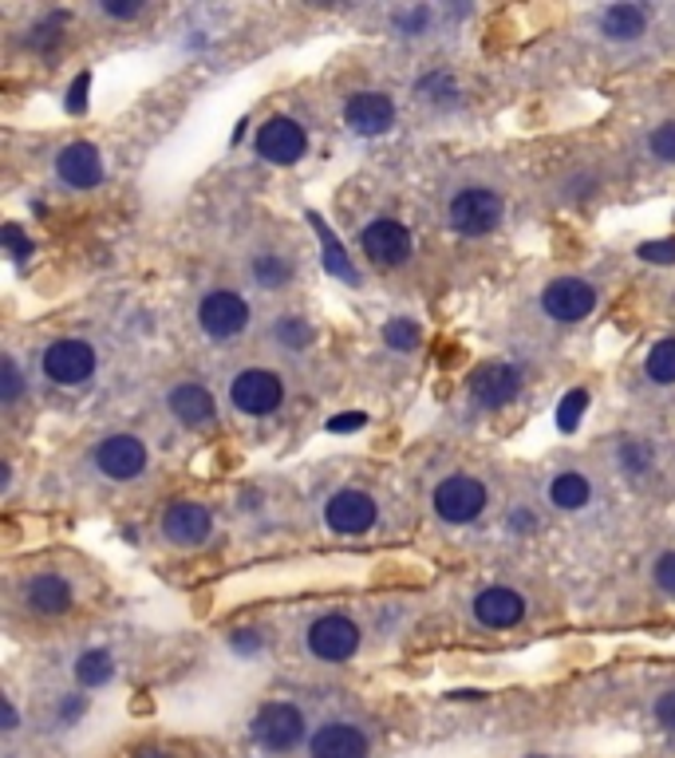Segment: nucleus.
<instances>
[{"label": "nucleus", "instance_id": "nucleus-1", "mask_svg": "<svg viewBox=\"0 0 675 758\" xmlns=\"http://www.w3.org/2000/svg\"><path fill=\"white\" fill-rule=\"evenodd\" d=\"M304 731H309V723H304L301 707L292 703H265L250 723V735L273 755H289L301 747Z\"/></svg>", "mask_w": 675, "mask_h": 758}, {"label": "nucleus", "instance_id": "nucleus-2", "mask_svg": "<svg viewBox=\"0 0 675 758\" xmlns=\"http://www.w3.org/2000/svg\"><path fill=\"white\" fill-rule=\"evenodd\" d=\"M502 214V194L498 190H486V187H470L462 194H455L450 202V226L462 233V238H482L490 229H498Z\"/></svg>", "mask_w": 675, "mask_h": 758}, {"label": "nucleus", "instance_id": "nucleus-3", "mask_svg": "<svg viewBox=\"0 0 675 758\" xmlns=\"http://www.w3.org/2000/svg\"><path fill=\"white\" fill-rule=\"evenodd\" d=\"M229 399H233V407H238L241 416H273L285 399V384L277 372L245 368V372L229 384Z\"/></svg>", "mask_w": 675, "mask_h": 758}, {"label": "nucleus", "instance_id": "nucleus-4", "mask_svg": "<svg viewBox=\"0 0 675 758\" xmlns=\"http://www.w3.org/2000/svg\"><path fill=\"white\" fill-rule=\"evenodd\" d=\"M486 509V486L470 474H450L435 486V514L450 526H467Z\"/></svg>", "mask_w": 675, "mask_h": 758}, {"label": "nucleus", "instance_id": "nucleus-5", "mask_svg": "<svg viewBox=\"0 0 675 758\" xmlns=\"http://www.w3.org/2000/svg\"><path fill=\"white\" fill-rule=\"evenodd\" d=\"M360 245H364L367 261L384 265V269L403 265V261H411V253H415L411 229H407L403 221H395V218H375L372 226L360 233Z\"/></svg>", "mask_w": 675, "mask_h": 758}, {"label": "nucleus", "instance_id": "nucleus-6", "mask_svg": "<svg viewBox=\"0 0 675 758\" xmlns=\"http://www.w3.org/2000/svg\"><path fill=\"white\" fill-rule=\"evenodd\" d=\"M44 375L60 387H80L95 375V348L87 340H56L44 352Z\"/></svg>", "mask_w": 675, "mask_h": 758}, {"label": "nucleus", "instance_id": "nucleus-7", "mask_svg": "<svg viewBox=\"0 0 675 758\" xmlns=\"http://www.w3.org/2000/svg\"><path fill=\"white\" fill-rule=\"evenodd\" d=\"M304 151H309V135H304V127L297 119H269V123L257 131V155L273 167H292V163H301Z\"/></svg>", "mask_w": 675, "mask_h": 758}, {"label": "nucleus", "instance_id": "nucleus-8", "mask_svg": "<svg viewBox=\"0 0 675 758\" xmlns=\"http://www.w3.org/2000/svg\"><path fill=\"white\" fill-rule=\"evenodd\" d=\"M355 648H360V628H355V621H348V616H340V613L321 616V621L309 628V652L316 655V660L340 664V660L355 655Z\"/></svg>", "mask_w": 675, "mask_h": 758}, {"label": "nucleus", "instance_id": "nucleus-9", "mask_svg": "<svg viewBox=\"0 0 675 758\" xmlns=\"http://www.w3.org/2000/svg\"><path fill=\"white\" fill-rule=\"evenodd\" d=\"M541 309L550 312L553 321L577 324L584 316H592V309H596V289L589 281H581V277H562V281L545 285Z\"/></svg>", "mask_w": 675, "mask_h": 758}, {"label": "nucleus", "instance_id": "nucleus-10", "mask_svg": "<svg viewBox=\"0 0 675 758\" xmlns=\"http://www.w3.org/2000/svg\"><path fill=\"white\" fill-rule=\"evenodd\" d=\"M197 324L202 333L214 340H229V336L245 333L250 324V304L241 301L238 292H209L206 301L197 304Z\"/></svg>", "mask_w": 675, "mask_h": 758}, {"label": "nucleus", "instance_id": "nucleus-11", "mask_svg": "<svg viewBox=\"0 0 675 758\" xmlns=\"http://www.w3.org/2000/svg\"><path fill=\"white\" fill-rule=\"evenodd\" d=\"M375 498L364 494V490H340L328 498L324 506V521H328V530L333 533H343V538H352V533H367L375 526Z\"/></svg>", "mask_w": 675, "mask_h": 758}, {"label": "nucleus", "instance_id": "nucleus-12", "mask_svg": "<svg viewBox=\"0 0 675 758\" xmlns=\"http://www.w3.org/2000/svg\"><path fill=\"white\" fill-rule=\"evenodd\" d=\"M95 467L104 470L107 478H114V482H131V478L143 474L146 447L135 435H111L99 443V450H95Z\"/></svg>", "mask_w": 675, "mask_h": 758}, {"label": "nucleus", "instance_id": "nucleus-13", "mask_svg": "<svg viewBox=\"0 0 675 758\" xmlns=\"http://www.w3.org/2000/svg\"><path fill=\"white\" fill-rule=\"evenodd\" d=\"M343 123L352 127L355 135H364V139L384 135L387 127L395 123L391 95H384V92H360V95H352V99L343 104Z\"/></svg>", "mask_w": 675, "mask_h": 758}, {"label": "nucleus", "instance_id": "nucleus-14", "mask_svg": "<svg viewBox=\"0 0 675 758\" xmlns=\"http://www.w3.org/2000/svg\"><path fill=\"white\" fill-rule=\"evenodd\" d=\"M372 743L355 723H324L316 727V735L309 738V758H367Z\"/></svg>", "mask_w": 675, "mask_h": 758}, {"label": "nucleus", "instance_id": "nucleus-15", "mask_svg": "<svg viewBox=\"0 0 675 758\" xmlns=\"http://www.w3.org/2000/svg\"><path fill=\"white\" fill-rule=\"evenodd\" d=\"M521 392V372L514 364H482L470 375V395L482 407H506Z\"/></svg>", "mask_w": 675, "mask_h": 758}, {"label": "nucleus", "instance_id": "nucleus-16", "mask_svg": "<svg viewBox=\"0 0 675 758\" xmlns=\"http://www.w3.org/2000/svg\"><path fill=\"white\" fill-rule=\"evenodd\" d=\"M56 175L75 190H92L104 182V155L92 143H72L56 155Z\"/></svg>", "mask_w": 675, "mask_h": 758}, {"label": "nucleus", "instance_id": "nucleus-17", "mask_svg": "<svg viewBox=\"0 0 675 758\" xmlns=\"http://www.w3.org/2000/svg\"><path fill=\"white\" fill-rule=\"evenodd\" d=\"M162 530L174 545H202V541L214 533V518H209L206 506L197 502H174L162 518Z\"/></svg>", "mask_w": 675, "mask_h": 758}, {"label": "nucleus", "instance_id": "nucleus-18", "mask_svg": "<svg viewBox=\"0 0 675 758\" xmlns=\"http://www.w3.org/2000/svg\"><path fill=\"white\" fill-rule=\"evenodd\" d=\"M474 616H479L486 628H514V624L526 616V597L506 585H494V589H482L474 597Z\"/></svg>", "mask_w": 675, "mask_h": 758}, {"label": "nucleus", "instance_id": "nucleus-19", "mask_svg": "<svg viewBox=\"0 0 675 758\" xmlns=\"http://www.w3.org/2000/svg\"><path fill=\"white\" fill-rule=\"evenodd\" d=\"M24 601H28L32 613H44V616H60L72 609V585L56 577V573H40V577H32L24 585Z\"/></svg>", "mask_w": 675, "mask_h": 758}, {"label": "nucleus", "instance_id": "nucleus-20", "mask_svg": "<svg viewBox=\"0 0 675 758\" xmlns=\"http://www.w3.org/2000/svg\"><path fill=\"white\" fill-rule=\"evenodd\" d=\"M170 411H174L178 423H186V426H206L209 419H214V395L206 392V387H197V384H182L170 392Z\"/></svg>", "mask_w": 675, "mask_h": 758}, {"label": "nucleus", "instance_id": "nucleus-21", "mask_svg": "<svg viewBox=\"0 0 675 758\" xmlns=\"http://www.w3.org/2000/svg\"><path fill=\"white\" fill-rule=\"evenodd\" d=\"M644 9L640 4H608L601 12V32L608 40H640L644 36Z\"/></svg>", "mask_w": 675, "mask_h": 758}, {"label": "nucleus", "instance_id": "nucleus-22", "mask_svg": "<svg viewBox=\"0 0 675 758\" xmlns=\"http://www.w3.org/2000/svg\"><path fill=\"white\" fill-rule=\"evenodd\" d=\"M312 229H316V238L324 241V269L333 273V277H340V281L348 285H360V273H355V265L348 261V253L340 250V241L333 238V229L324 226V218H316V214H309Z\"/></svg>", "mask_w": 675, "mask_h": 758}, {"label": "nucleus", "instance_id": "nucleus-23", "mask_svg": "<svg viewBox=\"0 0 675 758\" xmlns=\"http://www.w3.org/2000/svg\"><path fill=\"white\" fill-rule=\"evenodd\" d=\"M550 498H553V506H557V509H581V506H589V498H592L589 478H584V474H572V470H565V474L553 478Z\"/></svg>", "mask_w": 675, "mask_h": 758}, {"label": "nucleus", "instance_id": "nucleus-24", "mask_svg": "<svg viewBox=\"0 0 675 758\" xmlns=\"http://www.w3.org/2000/svg\"><path fill=\"white\" fill-rule=\"evenodd\" d=\"M111 675H114V660L104 648H87V652L75 660V679L84 687H104Z\"/></svg>", "mask_w": 675, "mask_h": 758}, {"label": "nucleus", "instance_id": "nucleus-25", "mask_svg": "<svg viewBox=\"0 0 675 758\" xmlns=\"http://www.w3.org/2000/svg\"><path fill=\"white\" fill-rule=\"evenodd\" d=\"M253 281L261 289H285L292 281V265L277 253H261V257H253Z\"/></svg>", "mask_w": 675, "mask_h": 758}, {"label": "nucleus", "instance_id": "nucleus-26", "mask_svg": "<svg viewBox=\"0 0 675 758\" xmlns=\"http://www.w3.org/2000/svg\"><path fill=\"white\" fill-rule=\"evenodd\" d=\"M384 340L391 352H415L419 344H423V328L411 316H395V321H387Z\"/></svg>", "mask_w": 675, "mask_h": 758}, {"label": "nucleus", "instance_id": "nucleus-27", "mask_svg": "<svg viewBox=\"0 0 675 758\" xmlns=\"http://www.w3.org/2000/svg\"><path fill=\"white\" fill-rule=\"evenodd\" d=\"M644 368H648V375H652L655 384H675V336H667V340L655 344L652 352H648Z\"/></svg>", "mask_w": 675, "mask_h": 758}, {"label": "nucleus", "instance_id": "nucleus-28", "mask_svg": "<svg viewBox=\"0 0 675 758\" xmlns=\"http://www.w3.org/2000/svg\"><path fill=\"white\" fill-rule=\"evenodd\" d=\"M273 333H277V340H281L289 352H304V348L316 340V333H312V324L304 321V316H281Z\"/></svg>", "mask_w": 675, "mask_h": 758}, {"label": "nucleus", "instance_id": "nucleus-29", "mask_svg": "<svg viewBox=\"0 0 675 758\" xmlns=\"http://www.w3.org/2000/svg\"><path fill=\"white\" fill-rule=\"evenodd\" d=\"M584 407H589V392L572 387V392L562 399V407H557V426H562V431H577V426H581Z\"/></svg>", "mask_w": 675, "mask_h": 758}, {"label": "nucleus", "instance_id": "nucleus-30", "mask_svg": "<svg viewBox=\"0 0 675 758\" xmlns=\"http://www.w3.org/2000/svg\"><path fill=\"white\" fill-rule=\"evenodd\" d=\"M60 36H63V16H60V12H52V16H48L40 28L32 32L28 44L36 48V52H52L56 44H60Z\"/></svg>", "mask_w": 675, "mask_h": 758}, {"label": "nucleus", "instance_id": "nucleus-31", "mask_svg": "<svg viewBox=\"0 0 675 758\" xmlns=\"http://www.w3.org/2000/svg\"><path fill=\"white\" fill-rule=\"evenodd\" d=\"M21 368H16V360L12 356H4V364H0V399L4 404H16V395H21Z\"/></svg>", "mask_w": 675, "mask_h": 758}, {"label": "nucleus", "instance_id": "nucleus-32", "mask_svg": "<svg viewBox=\"0 0 675 758\" xmlns=\"http://www.w3.org/2000/svg\"><path fill=\"white\" fill-rule=\"evenodd\" d=\"M648 146H652V155H655V158H664V163H675V123L655 127L652 139H648Z\"/></svg>", "mask_w": 675, "mask_h": 758}, {"label": "nucleus", "instance_id": "nucleus-33", "mask_svg": "<svg viewBox=\"0 0 675 758\" xmlns=\"http://www.w3.org/2000/svg\"><path fill=\"white\" fill-rule=\"evenodd\" d=\"M426 24H431V9H411L395 16V28L403 32V36H423Z\"/></svg>", "mask_w": 675, "mask_h": 758}, {"label": "nucleus", "instance_id": "nucleus-34", "mask_svg": "<svg viewBox=\"0 0 675 758\" xmlns=\"http://www.w3.org/2000/svg\"><path fill=\"white\" fill-rule=\"evenodd\" d=\"M640 257L652 261V265H672V261H675V238L644 241V245H640Z\"/></svg>", "mask_w": 675, "mask_h": 758}, {"label": "nucleus", "instance_id": "nucleus-35", "mask_svg": "<svg viewBox=\"0 0 675 758\" xmlns=\"http://www.w3.org/2000/svg\"><path fill=\"white\" fill-rule=\"evenodd\" d=\"M0 238H4V250L12 253V261H28V253H32V241L24 238L21 233V226H4V233H0Z\"/></svg>", "mask_w": 675, "mask_h": 758}, {"label": "nucleus", "instance_id": "nucleus-36", "mask_svg": "<svg viewBox=\"0 0 675 758\" xmlns=\"http://www.w3.org/2000/svg\"><path fill=\"white\" fill-rule=\"evenodd\" d=\"M87 87H92V75H87V72L75 75L72 87H68V111H72V115L87 111Z\"/></svg>", "mask_w": 675, "mask_h": 758}, {"label": "nucleus", "instance_id": "nucleus-37", "mask_svg": "<svg viewBox=\"0 0 675 758\" xmlns=\"http://www.w3.org/2000/svg\"><path fill=\"white\" fill-rule=\"evenodd\" d=\"M620 462H624V470H632V474H640V470H644L648 462H652V455H648L644 443H624Z\"/></svg>", "mask_w": 675, "mask_h": 758}, {"label": "nucleus", "instance_id": "nucleus-38", "mask_svg": "<svg viewBox=\"0 0 675 758\" xmlns=\"http://www.w3.org/2000/svg\"><path fill=\"white\" fill-rule=\"evenodd\" d=\"M655 723L664 731H675V691H664L655 699Z\"/></svg>", "mask_w": 675, "mask_h": 758}, {"label": "nucleus", "instance_id": "nucleus-39", "mask_svg": "<svg viewBox=\"0 0 675 758\" xmlns=\"http://www.w3.org/2000/svg\"><path fill=\"white\" fill-rule=\"evenodd\" d=\"M655 585L664 592H675V553H664V557L655 562Z\"/></svg>", "mask_w": 675, "mask_h": 758}, {"label": "nucleus", "instance_id": "nucleus-40", "mask_svg": "<svg viewBox=\"0 0 675 758\" xmlns=\"http://www.w3.org/2000/svg\"><path fill=\"white\" fill-rule=\"evenodd\" d=\"M104 12L107 16H114V21H131V16L143 12V4H138V0H107Z\"/></svg>", "mask_w": 675, "mask_h": 758}, {"label": "nucleus", "instance_id": "nucleus-41", "mask_svg": "<svg viewBox=\"0 0 675 758\" xmlns=\"http://www.w3.org/2000/svg\"><path fill=\"white\" fill-rule=\"evenodd\" d=\"M84 711H87L84 696H68V699H63V703H60V711H56V715H60L63 727H72V723H75V719H80V715H84Z\"/></svg>", "mask_w": 675, "mask_h": 758}, {"label": "nucleus", "instance_id": "nucleus-42", "mask_svg": "<svg viewBox=\"0 0 675 758\" xmlns=\"http://www.w3.org/2000/svg\"><path fill=\"white\" fill-rule=\"evenodd\" d=\"M367 423V416L364 411H352V416H336V419H328V431H336V435H340V431H360V426Z\"/></svg>", "mask_w": 675, "mask_h": 758}, {"label": "nucleus", "instance_id": "nucleus-43", "mask_svg": "<svg viewBox=\"0 0 675 758\" xmlns=\"http://www.w3.org/2000/svg\"><path fill=\"white\" fill-rule=\"evenodd\" d=\"M509 530L530 533V530H538V518H533L530 509H514V514H509Z\"/></svg>", "mask_w": 675, "mask_h": 758}, {"label": "nucleus", "instance_id": "nucleus-44", "mask_svg": "<svg viewBox=\"0 0 675 758\" xmlns=\"http://www.w3.org/2000/svg\"><path fill=\"white\" fill-rule=\"evenodd\" d=\"M233 648H238L241 655H250L261 648V636L257 633H233Z\"/></svg>", "mask_w": 675, "mask_h": 758}, {"label": "nucleus", "instance_id": "nucleus-45", "mask_svg": "<svg viewBox=\"0 0 675 758\" xmlns=\"http://www.w3.org/2000/svg\"><path fill=\"white\" fill-rule=\"evenodd\" d=\"M16 727H21V715H16V707H12V699H4V735H12Z\"/></svg>", "mask_w": 675, "mask_h": 758}, {"label": "nucleus", "instance_id": "nucleus-46", "mask_svg": "<svg viewBox=\"0 0 675 758\" xmlns=\"http://www.w3.org/2000/svg\"><path fill=\"white\" fill-rule=\"evenodd\" d=\"M9 482H12V467L4 462V467H0V490H9Z\"/></svg>", "mask_w": 675, "mask_h": 758}, {"label": "nucleus", "instance_id": "nucleus-47", "mask_svg": "<svg viewBox=\"0 0 675 758\" xmlns=\"http://www.w3.org/2000/svg\"><path fill=\"white\" fill-rule=\"evenodd\" d=\"M138 758H170L167 750H138Z\"/></svg>", "mask_w": 675, "mask_h": 758}]
</instances>
